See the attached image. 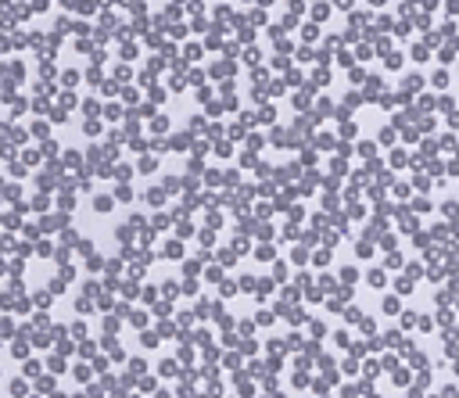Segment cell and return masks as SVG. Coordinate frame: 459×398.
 <instances>
[{"instance_id": "9c48e42d", "label": "cell", "mask_w": 459, "mask_h": 398, "mask_svg": "<svg viewBox=\"0 0 459 398\" xmlns=\"http://www.w3.org/2000/svg\"><path fill=\"white\" fill-rule=\"evenodd\" d=\"M36 391H39V394H51V391H54V373H39V377H36Z\"/></svg>"}, {"instance_id": "d4e9b609", "label": "cell", "mask_w": 459, "mask_h": 398, "mask_svg": "<svg viewBox=\"0 0 459 398\" xmlns=\"http://www.w3.org/2000/svg\"><path fill=\"white\" fill-rule=\"evenodd\" d=\"M39 154H58V144L54 140H39Z\"/></svg>"}, {"instance_id": "277c9868", "label": "cell", "mask_w": 459, "mask_h": 398, "mask_svg": "<svg viewBox=\"0 0 459 398\" xmlns=\"http://www.w3.org/2000/svg\"><path fill=\"white\" fill-rule=\"evenodd\" d=\"M29 351H32V344H29V341H22V337H15V341H11V355H15L18 363H25V359H29Z\"/></svg>"}, {"instance_id": "f35d334b", "label": "cell", "mask_w": 459, "mask_h": 398, "mask_svg": "<svg viewBox=\"0 0 459 398\" xmlns=\"http://www.w3.org/2000/svg\"><path fill=\"white\" fill-rule=\"evenodd\" d=\"M51 398H65V394H61V391H51Z\"/></svg>"}, {"instance_id": "e0dca14e", "label": "cell", "mask_w": 459, "mask_h": 398, "mask_svg": "<svg viewBox=\"0 0 459 398\" xmlns=\"http://www.w3.org/2000/svg\"><path fill=\"white\" fill-rule=\"evenodd\" d=\"M11 312H18V316H29L32 312V301L22 294V298H15V305H11Z\"/></svg>"}, {"instance_id": "d6986e66", "label": "cell", "mask_w": 459, "mask_h": 398, "mask_svg": "<svg viewBox=\"0 0 459 398\" xmlns=\"http://www.w3.org/2000/svg\"><path fill=\"white\" fill-rule=\"evenodd\" d=\"M8 291H11L15 298H22V294H25V284H22V276H11V280H8Z\"/></svg>"}, {"instance_id": "30bf717a", "label": "cell", "mask_w": 459, "mask_h": 398, "mask_svg": "<svg viewBox=\"0 0 459 398\" xmlns=\"http://www.w3.org/2000/svg\"><path fill=\"white\" fill-rule=\"evenodd\" d=\"M47 205H51L47 194H32V197H29V208H32V212H47Z\"/></svg>"}, {"instance_id": "7c38bea8", "label": "cell", "mask_w": 459, "mask_h": 398, "mask_svg": "<svg viewBox=\"0 0 459 398\" xmlns=\"http://www.w3.org/2000/svg\"><path fill=\"white\" fill-rule=\"evenodd\" d=\"M0 337H15V320H11V312L0 316Z\"/></svg>"}, {"instance_id": "5bb4252c", "label": "cell", "mask_w": 459, "mask_h": 398, "mask_svg": "<svg viewBox=\"0 0 459 398\" xmlns=\"http://www.w3.org/2000/svg\"><path fill=\"white\" fill-rule=\"evenodd\" d=\"M15 154H18V147L11 140H0V158H4V162H15Z\"/></svg>"}, {"instance_id": "9a60e30c", "label": "cell", "mask_w": 459, "mask_h": 398, "mask_svg": "<svg viewBox=\"0 0 459 398\" xmlns=\"http://www.w3.org/2000/svg\"><path fill=\"white\" fill-rule=\"evenodd\" d=\"M29 15H32L29 4H15V8H11V18H15V22H29Z\"/></svg>"}, {"instance_id": "f1b7e54d", "label": "cell", "mask_w": 459, "mask_h": 398, "mask_svg": "<svg viewBox=\"0 0 459 398\" xmlns=\"http://www.w3.org/2000/svg\"><path fill=\"white\" fill-rule=\"evenodd\" d=\"M11 8H15V0H0V18H8Z\"/></svg>"}, {"instance_id": "2e32d148", "label": "cell", "mask_w": 459, "mask_h": 398, "mask_svg": "<svg viewBox=\"0 0 459 398\" xmlns=\"http://www.w3.org/2000/svg\"><path fill=\"white\" fill-rule=\"evenodd\" d=\"M22 273H25V258H18V255L8 258V276H22Z\"/></svg>"}, {"instance_id": "52a82bcc", "label": "cell", "mask_w": 459, "mask_h": 398, "mask_svg": "<svg viewBox=\"0 0 459 398\" xmlns=\"http://www.w3.org/2000/svg\"><path fill=\"white\" fill-rule=\"evenodd\" d=\"M39 373H44V366H39L36 359H25V363H22V377H25V380H36Z\"/></svg>"}, {"instance_id": "f546056e", "label": "cell", "mask_w": 459, "mask_h": 398, "mask_svg": "<svg viewBox=\"0 0 459 398\" xmlns=\"http://www.w3.org/2000/svg\"><path fill=\"white\" fill-rule=\"evenodd\" d=\"M61 291H65V280H61V276H54V280H51V294H61Z\"/></svg>"}, {"instance_id": "b9f144b4", "label": "cell", "mask_w": 459, "mask_h": 398, "mask_svg": "<svg viewBox=\"0 0 459 398\" xmlns=\"http://www.w3.org/2000/svg\"><path fill=\"white\" fill-rule=\"evenodd\" d=\"M0 341H4V337H0Z\"/></svg>"}, {"instance_id": "ffe728a7", "label": "cell", "mask_w": 459, "mask_h": 398, "mask_svg": "<svg viewBox=\"0 0 459 398\" xmlns=\"http://www.w3.org/2000/svg\"><path fill=\"white\" fill-rule=\"evenodd\" d=\"M47 129H51V126L44 122V118H36V122H32V129H29V133H32V137H39V140H47Z\"/></svg>"}, {"instance_id": "8d00e7d4", "label": "cell", "mask_w": 459, "mask_h": 398, "mask_svg": "<svg viewBox=\"0 0 459 398\" xmlns=\"http://www.w3.org/2000/svg\"><path fill=\"white\" fill-rule=\"evenodd\" d=\"M4 75H8V61H0V79H4Z\"/></svg>"}, {"instance_id": "ab89813d", "label": "cell", "mask_w": 459, "mask_h": 398, "mask_svg": "<svg viewBox=\"0 0 459 398\" xmlns=\"http://www.w3.org/2000/svg\"><path fill=\"white\" fill-rule=\"evenodd\" d=\"M0 197H4V190H0Z\"/></svg>"}, {"instance_id": "ba28073f", "label": "cell", "mask_w": 459, "mask_h": 398, "mask_svg": "<svg viewBox=\"0 0 459 398\" xmlns=\"http://www.w3.org/2000/svg\"><path fill=\"white\" fill-rule=\"evenodd\" d=\"M39 158H44V154H39V147H36V151H32V147H22V158H18V162L29 169V165H39Z\"/></svg>"}, {"instance_id": "8992f818", "label": "cell", "mask_w": 459, "mask_h": 398, "mask_svg": "<svg viewBox=\"0 0 459 398\" xmlns=\"http://www.w3.org/2000/svg\"><path fill=\"white\" fill-rule=\"evenodd\" d=\"M8 140H11L15 147H25V144H29V129H22V126H11V129H8Z\"/></svg>"}, {"instance_id": "44dd1931", "label": "cell", "mask_w": 459, "mask_h": 398, "mask_svg": "<svg viewBox=\"0 0 459 398\" xmlns=\"http://www.w3.org/2000/svg\"><path fill=\"white\" fill-rule=\"evenodd\" d=\"M11 47H15V51H22V47H29V36L15 29V32H11Z\"/></svg>"}, {"instance_id": "4316f807", "label": "cell", "mask_w": 459, "mask_h": 398, "mask_svg": "<svg viewBox=\"0 0 459 398\" xmlns=\"http://www.w3.org/2000/svg\"><path fill=\"white\" fill-rule=\"evenodd\" d=\"M15 251H18V258H29V255H32V244L22 241V244H15Z\"/></svg>"}, {"instance_id": "d6a6232c", "label": "cell", "mask_w": 459, "mask_h": 398, "mask_svg": "<svg viewBox=\"0 0 459 398\" xmlns=\"http://www.w3.org/2000/svg\"><path fill=\"white\" fill-rule=\"evenodd\" d=\"M36 183H39V187H44V190H51V187H54V180H51V172H44V176H39Z\"/></svg>"}, {"instance_id": "7a4b0ae2", "label": "cell", "mask_w": 459, "mask_h": 398, "mask_svg": "<svg viewBox=\"0 0 459 398\" xmlns=\"http://www.w3.org/2000/svg\"><path fill=\"white\" fill-rule=\"evenodd\" d=\"M4 201H8V205H18V201H25V197H22V183H18V180L4 183Z\"/></svg>"}, {"instance_id": "d590c367", "label": "cell", "mask_w": 459, "mask_h": 398, "mask_svg": "<svg viewBox=\"0 0 459 398\" xmlns=\"http://www.w3.org/2000/svg\"><path fill=\"white\" fill-rule=\"evenodd\" d=\"M0 276H8V258H0Z\"/></svg>"}, {"instance_id": "4dcf8cb0", "label": "cell", "mask_w": 459, "mask_h": 398, "mask_svg": "<svg viewBox=\"0 0 459 398\" xmlns=\"http://www.w3.org/2000/svg\"><path fill=\"white\" fill-rule=\"evenodd\" d=\"M65 118H68L65 108H54V111H51V122H65Z\"/></svg>"}, {"instance_id": "cb8c5ba5", "label": "cell", "mask_w": 459, "mask_h": 398, "mask_svg": "<svg viewBox=\"0 0 459 398\" xmlns=\"http://www.w3.org/2000/svg\"><path fill=\"white\" fill-rule=\"evenodd\" d=\"M11 305H15V294H11V291H0V308L11 312Z\"/></svg>"}, {"instance_id": "5b68a950", "label": "cell", "mask_w": 459, "mask_h": 398, "mask_svg": "<svg viewBox=\"0 0 459 398\" xmlns=\"http://www.w3.org/2000/svg\"><path fill=\"white\" fill-rule=\"evenodd\" d=\"M0 226H4L8 233H11V230H22V215L11 208V212H4V215H0Z\"/></svg>"}, {"instance_id": "74e56055", "label": "cell", "mask_w": 459, "mask_h": 398, "mask_svg": "<svg viewBox=\"0 0 459 398\" xmlns=\"http://www.w3.org/2000/svg\"><path fill=\"white\" fill-rule=\"evenodd\" d=\"M25 398H44V394H39V391H29V394H25Z\"/></svg>"}, {"instance_id": "3957f363", "label": "cell", "mask_w": 459, "mask_h": 398, "mask_svg": "<svg viewBox=\"0 0 459 398\" xmlns=\"http://www.w3.org/2000/svg\"><path fill=\"white\" fill-rule=\"evenodd\" d=\"M8 75H11L15 86H22V83H25V65H22L18 58H11V61H8Z\"/></svg>"}, {"instance_id": "e575fe53", "label": "cell", "mask_w": 459, "mask_h": 398, "mask_svg": "<svg viewBox=\"0 0 459 398\" xmlns=\"http://www.w3.org/2000/svg\"><path fill=\"white\" fill-rule=\"evenodd\" d=\"M29 8H32V11H47V0H32Z\"/></svg>"}, {"instance_id": "836d02e7", "label": "cell", "mask_w": 459, "mask_h": 398, "mask_svg": "<svg viewBox=\"0 0 459 398\" xmlns=\"http://www.w3.org/2000/svg\"><path fill=\"white\" fill-rule=\"evenodd\" d=\"M58 104H61V108H65V111H68V108H72V104H75V97H72V94H61V101H58Z\"/></svg>"}, {"instance_id": "7402d4cb", "label": "cell", "mask_w": 459, "mask_h": 398, "mask_svg": "<svg viewBox=\"0 0 459 398\" xmlns=\"http://www.w3.org/2000/svg\"><path fill=\"white\" fill-rule=\"evenodd\" d=\"M18 241H15V233H0V251H11Z\"/></svg>"}, {"instance_id": "6da1fadb", "label": "cell", "mask_w": 459, "mask_h": 398, "mask_svg": "<svg viewBox=\"0 0 459 398\" xmlns=\"http://www.w3.org/2000/svg\"><path fill=\"white\" fill-rule=\"evenodd\" d=\"M25 394H29V380H25V377L8 380V398H25Z\"/></svg>"}, {"instance_id": "60d3db41", "label": "cell", "mask_w": 459, "mask_h": 398, "mask_svg": "<svg viewBox=\"0 0 459 398\" xmlns=\"http://www.w3.org/2000/svg\"><path fill=\"white\" fill-rule=\"evenodd\" d=\"M0 377H4V373H0Z\"/></svg>"}, {"instance_id": "484cf974", "label": "cell", "mask_w": 459, "mask_h": 398, "mask_svg": "<svg viewBox=\"0 0 459 398\" xmlns=\"http://www.w3.org/2000/svg\"><path fill=\"white\" fill-rule=\"evenodd\" d=\"M47 366H51V373H61V370H65V359H61V355H54V359H47Z\"/></svg>"}, {"instance_id": "ac0fdd59", "label": "cell", "mask_w": 459, "mask_h": 398, "mask_svg": "<svg viewBox=\"0 0 459 398\" xmlns=\"http://www.w3.org/2000/svg\"><path fill=\"white\" fill-rule=\"evenodd\" d=\"M51 298H54L51 291H36V294H32L29 301H32V308H36V305H39V308H47V305H51Z\"/></svg>"}, {"instance_id": "4fadbf2b", "label": "cell", "mask_w": 459, "mask_h": 398, "mask_svg": "<svg viewBox=\"0 0 459 398\" xmlns=\"http://www.w3.org/2000/svg\"><path fill=\"white\" fill-rule=\"evenodd\" d=\"M8 176H11V180H25V176H29V169H25V165L18 162V158H15V162L8 165Z\"/></svg>"}, {"instance_id": "83f0119b", "label": "cell", "mask_w": 459, "mask_h": 398, "mask_svg": "<svg viewBox=\"0 0 459 398\" xmlns=\"http://www.w3.org/2000/svg\"><path fill=\"white\" fill-rule=\"evenodd\" d=\"M22 230H25L29 241H36V237H39V226H32V223H22Z\"/></svg>"}, {"instance_id": "1f68e13d", "label": "cell", "mask_w": 459, "mask_h": 398, "mask_svg": "<svg viewBox=\"0 0 459 398\" xmlns=\"http://www.w3.org/2000/svg\"><path fill=\"white\" fill-rule=\"evenodd\" d=\"M58 205H61V208H65V212H68V208H72V205H75V201H72V194H61V197H58Z\"/></svg>"}, {"instance_id": "8fae6325", "label": "cell", "mask_w": 459, "mask_h": 398, "mask_svg": "<svg viewBox=\"0 0 459 398\" xmlns=\"http://www.w3.org/2000/svg\"><path fill=\"white\" fill-rule=\"evenodd\" d=\"M25 111H29V101H25V97H15V101H11V115H8V122H11V118H18V115H25Z\"/></svg>"}, {"instance_id": "603a6c76", "label": "cell", "mask_w": 459, "mask_h": 398, "mask_svg": "<svg viewBox=\"0 0 459 398\" xmlns=\"http://www.w3.org/2000/svg\"><path fill=\"white\" fill-rule=\"evenodd\" d=\"M32 111H36V115H47V111H51V104H47L44 97H36V101H32Z\"/></svg>"}]
</instances>
